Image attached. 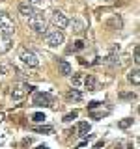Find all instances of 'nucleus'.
I'll return each instance as SVG.
<instances>
[{
    "instance_id": "1",
    "label": "nucleus",
    "mask_w": 140,
    "mask_h": 149,
    "mask_svg": "<svg viewBox=\"0 0 140 149\" xmlns=\"http://www.w3.org/2000/svg\"><path fill=\"white\" fill-rule=\"evenodd\" d=\"M32 90H34V86L24 84V82H19V84H15V86L11 88V91H9V99H11V101H22Z\"/></svg>"
},
{
    "instance_id": "10",
    "label": "nucleus",
    "mask_w": 140,
    "mask_h": 149,
    "mask_svg": "<svg viewBox=\"0 0 140 149\" xmlns=\"http://www.w3.org/2000/svg\"><path fill=\"white\" fill-rule=\"evenodd\" d=\"M13 49V37L0 36V54H6Z\"/></svg>"
},
{
    "instance_id": "22",
    "label": "nucleus",
    "mask_w": 140,
    "mask_h": 149,
    "mask_svg": "<svg viewBox=\"0 0 140 149\" xmlns=\"http://www.w3.org/2000/svg\"><path fill=\"white\" fill-rule=\"evenodd\" d=\"M73 45H75V47H73V50H82V49H84V41H82V39L75 41Z\"/></svg>"
},
{
    "instance_id": "18",
    "label": "nucleus",
    "mask_w": 140,
    "mask_h": 149,
    "mask_svg": "<svg viewBox=\"0 0 140 149\" xmlns=\"http://www.w3.org/2000/svg\"><path fill=\"white\" fill-rule=\"evenodd\" d=\"M77 116H78V112H77V110H73V112H69V114H65L62 121H64V123H69V121H73L75 118H77Z\"/></svg>"
},
{
    "instance_id": "24",
    "label": "nucleus",
    "mask_w": 140,
    "mask_h": 149,
    "mask_svg": "<svg viewBox=\"0 0 140 149\" xmlns=\"http://www.w3.org/2000/svg\"><path fill=\"white\" fill-rule=\"evenodd\" d=\"M97 106H101V102L99 101H92V102H88V110H93V108H97Z\"/></svg>"
},
{
    "instance_id": "19",
    "label": "nucleus",
    "mask_w": 140,
    "mask_h": 149,
    "mask_svg": "<svg viewBox=\"0 0 140 149\" xmlns=\"http://www.w3.org/2000/svg\"><path fill=\"white\" fill-rule=\"evenodd\" d=\"M47 118H45V114L43 112H36L34 116H32V121H36V123H41V121H45Z\"/></svg>"
},
{
    "instance_id": "6",
    "label": "nucleus",
    "mask_w": 140,
    "mask_h": 149,
    "mask_svg": "<svg viewBox=\"0 0 140 149\" xmlns=\"http://www.w3.org/2000/svg\"><path fill=\"white\" fill-rule=\"evenodd\" d=\"M50 22H52L54 28H58V30H64V28L69 26V19H67V15H64L62 11H54L52 17H50Z\"/></svg>"
},
{
    "instance_id": "7",
    "label": "nucleus",
    "mask_w": 140,
    "mask_h": 149,
    "mask_svg": "<svg viewBox=\"0 0 140 149\" xmlns=\"http://www.w3.org/2000/svg\"><path fill=\"white\" fill-rule=\"evenodd\" d=\"M50 102H52V97L49 95V93H43V91H37L34 95V99H32V104L34 106H50Z\"/></svg>"
},
{
    "instance_id": "25",
    "label": "nucleus",
    "mask_w": 140,
    "mask_h": 149,
    "mask_svg": "<svg viewBox=\"0 0 140 149\" xmlns=\"http://www.w3.org/2000/svg\"><path fill=\"white\" fill-rule=\"evenodd\" d=\"M36 130H37V132H50L52 129H50V127H39V129H36Z\"/></svg>"
},
{
    "instance_id": "4",
    "label": "nucleus",
    "mask_w": 140,
    "mask_h": 149,
    "mask_svg": "<svg viewBox=\"0 0 140 149\" xmlns=\"http://www.w3.org/2000/svg\"><path fill=\"white\" fill-rule=\"evenodd\" d=\"M19 60L24 65H28V67H39V58H37V54L32 52V50H28V49H22L21 52H19Z\"/></svg>"
},
{
    "instance_id": "5",
    "label": "nucleus",
    "mask_w": 140,
    "mask_h": 149,
    "mask_svg": "<svg viewBox=\"0 0 140 149\" xmlns=\"http://www.w3.org/2000/svg\"><path fill=\"white\" fill-rule=\"evenodd\" d=\"M64 39H65V37L62 34V30H58V28H54V30H47V34H45V41H47V45H49V47L62 45Z\"/></svg>"
},
{
    "instance_id": "17",
    "label": "nucleus",
    "mask_w": 140,
    "mask_h": 149,
    "mask_svg": "<svg viewBox=\"0 0 140 149\" xmlns=\"http://www.w3.org/2000/svg\"><path fill=\"white\" fill-rule=\"evenodd\" d=\"M67 101H82V93L77 88H73V90L67 91Z\"/></svg>"
},
{
    "instance_id": "23",
    "label": "nucleus",
    "mask_w": 140,
    "mask_h": 149,
    "mask_svg": "<svg viewBox=\"0 0 140 149\" xmlns=\"http://www.w3.org/2000/svg\"><path fill=\"white\" fill-rule=\"evenodd\" d=\"M134 63H140V47L136 45V47H134Z\"/></svg>"
},
{
    "instance_id": "27",
    "label": "nucleus",
    "mask_w": 140,
    "mask_h": 149,
    "mask_svg": "<svg viewBox=\"0 0 140 149\" xmlns=\"http://www.w3.org/2000/svg\"><path fill=\"white\" fill-rule=\"evenodd\" d=\"M4 121V112H0V123Z\"/></svg>"
},
{
    "instance_id": "11",
    "label": "nucleus",
    "mask_w": 140,
    "mask_h": 149,
    "mask_svg": "<svg viewBox=\"0 0 140 149\" xmlns=\"http://www.w3.org/2000/svg\"><path fill=\"white\" fill-rule=\"evenodd\" d=\"M58 69H60V74H64V77H69L71 74V63L67 62V60H58Z\"/></svg>"
},
{
    "instance_id": "2",
    "label": "nucleus",
    "mask_w": 140,
    "mask_h": 149,
    "mask_svg": "<svg viewBox=\"0 0 140 149\" xmlns=\"http://www.w3.org/2000/svg\"><path fill=\"white\" fill-rule=\"evenodd\" d=\"M28 24H30V28L36 32L37 36H45L47 34V21H45V17L41 15V13L32 15L30 19H28Z\"/></svg>"
},
{
    "instance_id": "15",
    "label": "nucleus",
    "mask_w": 140,
    "mask_h": 149,
    "mask_svg": "<svg viewBox=\"0 0 140 149\" xmlns=\"http://www.w3.org/2000/svg\"><path fill=\"white\" fill-rule=\"evenodd\" d=\"M71 24V28H73V32L75 34H80V32H84V22L80 21V19H73V22H69Z\"/></svg>"
},
{
    "instance_id": "13",
    "label": "nucleus",
    "mask_w": 140,
    "mask_h": 149,
    "mask_svg": "<svg viewBox=\"0 0 140 149\" xmlns=\"http://www.w3.org/2000/svg\"><path fill=\"white\" fill-rule=\"evenodd\" d=\"M138 74H140V71H138V67L131 69V71H129V74H127L129 82H133L134 86H138V84H140V77H138Z\"/></svg>"
},
{
    "instance_id": "12",
    "label": "nucleus",
    "mask_w": 140,
    "mask_h": 149,
    "mask_svg": "<svg viewBox=\"0 0 140 149\" xmlns=\"http://www.w3.org/2000/svg\"><path fill=\"white\" fill-rule=\"evenodd\" d=\"M77 132H78V136H88V132H90V123H88V121H80V123L77 125Z\"/></svg>"
},
{
    "instance_id": "21",
    "label": "nucleus",
    "mask_w": 140,
    "mask_h": 149,
    "mask_svg": "<svg viewBox=\"0 0 140 149\" xmlns=\"http://www.w3.org/2000/svg\"><path fill=\"white\" fill-rule=\"evenodd\" d=\"M133 125V119H123V121H120V129H127Z\"/></svg>"
},
{
    "instance_id": "14",
    "label": "nucleus",
    "mask_w": 140,
    "mask_h": 149,
    "mask_svg": "<svg viewBox=\"0 0 140 149\" xmlns=\"http://www.w3.org/2000/svg\"><path fill=\"white\" fill-rule=\"evenodd\" d=\"M84 88H86L88 91H95V77H93V74H88V77L84 78Z\"/></svg>"
},
{
    "instance_id": "3",
    "label": "nucleus",
    "mask_w": 140,
    "mask_h": 149,
    "mask_svg": "<svg viewBox=\"0 0 140 149\" xmlns=\"http://www.w3.org/2000/svg\"><path fill=\"white\" fill-rule=\"evenodd\" d=\"M15 34V22L8 13H0V36L13 37Z\"/></svg>"
},
{
    "instance_id": "20",
    "label": "nucleus",
    "mask_w": 140,
    "mask_h": 149,
    "mask_svg": "<svg viewBox=\"0 0 140 149\" xmlns=\"http://www.w3.org/2000/svg\"><path fill=\"white\" fill-rule=\"evenodd\" d=\"M11 69H13V67H11L9 63H0V74H8Z\"/></svg>"
},
{
    "instance_id": "8",
    "label": "nucleus",
    "mask_w": 140,
    "mask_h": 149,
    "mask_svg": "<svg viewBox=\"0 0 140 149\" xmlns=\"http://www.w3.org/2000/svg\"><path fill=\"white\" fill-rule=\"evenodd\" d=\"M118 52H120V45L118 43H112L110 49H108V54L105 56V58L101 60L103 63H108V65H114L116 60H118Z\"/></svg>"
},
{
    "instance_id": "9",
    "label": "nucleus",
    "mask_w": 140,
    "mask_h": 149,
    "mask_svg": "<svg viewBox=\"0 0 140 149\" xmlns=\"http://www.w3.org/2000/svg\"><path fill=\"white\" fill-rule=\"evenodd\" d=\"M19 13H21L22 17H26V19H30L32 15H36V8L32 6V4H28V2H22V4H19Z\"/></svg>"
},
{
    "instance_id": "26",
    "label": "nucleus",
    "mask_w": 140,
    "mask_h": 149,
    "mask_svg": "<svg viewBox=\"0 0 140 149\" xmlns=\"http://www.w3.org/2000/svg\"><path fill=\"white\" fill-rule=\"evenodd\" d=\"M43 0H28V4H32V6H37V4H41Z\"/></svg>"
},
{
    "instance_id": "16",
    "label": "nucleus",
    "mask_w": 140,
    "mask_h": 149,
    "mask_svg": "<svg viewBox=\"0 0 140 149\" xmlns=\"http://www.w3.org/2000/svg\"><path fill=\"white\" fill-rule=\"evenodd\" d=\"M84 84V77L80 73H75V74H71V86L73 88H80Z\"/></svg>"
},
{
    "instance_id": "28",
    "label": "nucleus",
    "mask_w": 140,
    "mask_h": 149,
    "mask_svg": "<svg viewBox=\"0 0 140 149\" xmlns=\"http://www.w3.org/2000/svg\"><path fill=\"white\" fill-rule=\"evenodd\" d=\"M37 149H49V147H45V146H39V147H37Z\"/></svg>"
}]
</instances>
